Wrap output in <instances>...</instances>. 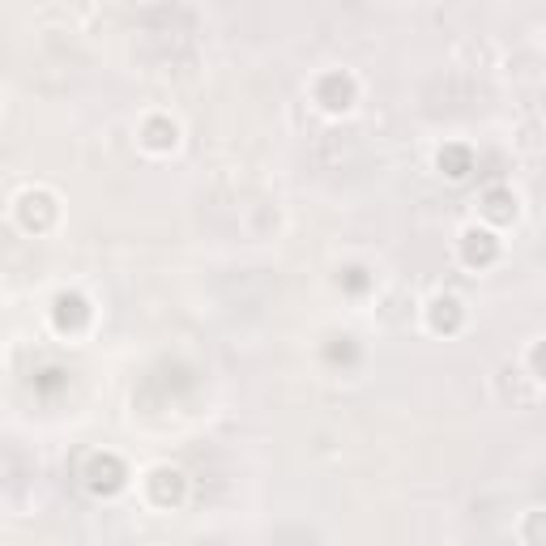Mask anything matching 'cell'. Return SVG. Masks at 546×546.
Wrapping results in <instances>:
<instances>
[{
  "instance_id": "11",
  "label": "cell",
  "mask_w": 546,
  "mask_h": 546,
  "mask_svg": "<svg viewBox=\"0 0 546 546\" xmlns=\"http://www.w3.org/2000/svg\"><path fill=\"white\" fill-rule=\"evenodd\" d=\"M525 534H529V542H538V546L546 542V521H542V512H534V517H529Z\"/></svg>"
},
{
  "instance_id": "10",
  "label": "cell",
  "mask_w": 546,
  "mask_h": 546,
  "mask_svg": "<svg viewBox=\"0 0 546 546\" xmlns=\"http://www.w3.org/2000/svg\"><path fill=\"white\" fill-rule=\"evenodd\" d=\"M145 145H150V150H171V145H176V124L150 120V124H145Z\"/></svg>"
},
{
  "instance_id": "12",
  "label": "cell",
  "mask_w": 546,
  "mask_h": 546,
  "mask_svg": "<svg viewBox=\"0 0 546 546\" xmlns=\"http://www.w3.org/2000/svg\"><path fill=\"white\" fill-rule=\"evenodd\" d=\"M529 368H534V376H538V380H546V342H538V346H534V354H529Z\"/></svg>"
},
{
  "instance_id": "7",
  "label": "cell",
  "mask_w": 546,
  "mask_h": 546,
  "mask_svg": "<svg viewBox=\"0 0 546 546\" xmlns=\"http://www.w3.org/2000/svg\"><path fill=\"white\" fill-rule=\"evenodd\" d=\"M21 218H26V227H47L52 222V196L47 193H30L26 201H21Z\"/></svg>"
},
{
  "instance_id": "9",
  "label": "cell",
  "mask_w": 546,
  "mask_h": 546,
  "mask_svg": "<svg viewBox=\"0 0 546 546\" xmlns=\"http://www.w3.org/2000/svg\"><path fill=\"white\" fill-rule=\"evenodd\" d=\"M469 167H474V154L469 150H461V145H449L444 154H440V171L449 179H466Z\"/></svg>"
},
{
  "instance_id": "2",
  "label": "cell",
  "mask_w": 546,
  "mask_h": 546,
  "mask_svg": "<svg viewBox=\"0 0 546 546\" xmlns=\"http://www.w3.org/2000/svg\"><path fill=\"white\" fill-rule=\"evenodd\" d=\"M316 98H320L329 112H346L354 98V81L346 78V73H329V78H320V86H316Z\"/></svg>"
},
{
  "instance_id": "6",
  "label": "cell",
  "mask_w": 546,
  "mask_h": 546,
  "mask_svg": "<svg viewBox=\"0 0 546 546\" xmlns=\"http://www.w3.org/2000/svg\"><path fill=\"white\" fill-rule=\"evenodd\" d=\"M457 325H461V303H457V299H435V303H431V329L452 333Z\"/></svg>"
},
{
  "instance_id": "4",
  "label": "cell",
  "mask_w": 546,
  "mask_h": 546,
  "mask_svg": "<svg viewBox=\"0 0 546 546\" xmlns=\"http://www.w3.org/2000/svg\"><path fill=\"white\" fill-rule=\"evenodd\" d=\"M150 491H154L158 504H179V495H184V474L179 469H154V478H150Z\"/></svg>"
},
{
  "instance_id": "1",
  "label": "cell",
  "mask_w": 546,
  "mask_h": 546,
  "mask_svg": "<svg viewBox=\"0 0 546 546\" xmlns=\"http://www.w3.org/2000/svg\"><path fill=\"white\" fill-rule=\"evenodd\" d=\"M86 478H90V491L98 495H112V491L124 487V466H120L116 457H95L90 469H86Z\"/></svg>"
},
{
  "instance_id": "5",
  "label": "cell",
  "mask_w": 546,
  "mask_h": 546,
  "mask_svg": "<svg viewBox=\"0 0 546 546\" xmlns=\"http://www.w3.org/2000/svg\"><path fill=\"white\" fill-rule=\"evenodd\" d=\"M483 214H487L491 222H512L517 196L508 193V188H487V193H483Z\"/></svg>"
},
{
  "instance_id": "8",
  "label": "cell",
  "mask_w": 546,
  "mask_h": 546,
  "mask_svg": "<svg viewBox=\"0 0 546 546\" xmlns=\"http://www.w3.org/2000/svg\"><path fill=\"white\" fill-rule=\"evenodd\" d=\"M86 316H90V312H86V299H81V294H60V299H56V325H60V329H69V325L78 329Z\"/></svg>"
},
{
  "instance_id": "3",
  "label": "cell",
  "mask_w": 546,
  "mask_h": 546,
  "mask_svg": "<svg viewBox=\"0 0 546 546\" xmlns=\"http://www.w3.org/2000/svg\"><path fill=\"white\" fill-rule=\"evenodd\" d=\"M500 252V244H495V235L491 231H478V227H469L461 235V256H466V265H491Z\"/></svg>"
}]
</instances>
